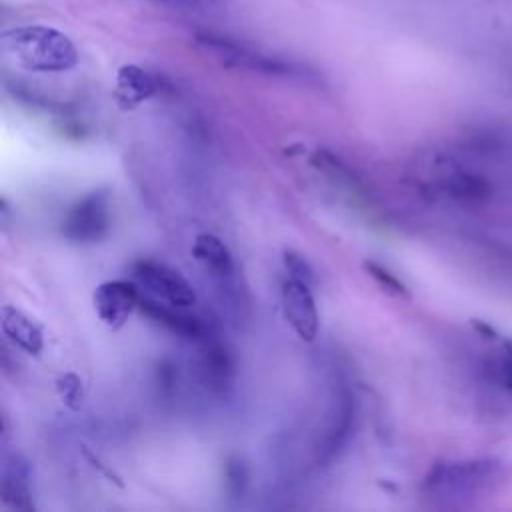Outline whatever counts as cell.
Masks as SVG:
<instances>
[{
  "label": "cell",
  "mask_w": 512,
  "mask_h": 512,
  "mask_svg": "<svg viewBox=\"0 0 512 512\" xmlns=\"http://www.w3.org/2000/svg\"><path fill=\"white\" fill-rule=\"evenodd\" d=\"M132 276L138 282V286L146 288V292L158 300H164L180 308L196 304V292L192 284L182 274H178V270L162 262L142 258L134 262Z\"/></svg>",
  "instance_id": "6"
},
{
  "label": "cell",
  "mask_w": 512,
  "mask_h": 512,
  "mask_svg": "<svg viewBox=\"0 0 512 512\" xmlns=\"http://www.w3.org/2000/svg\"><path fill=\"white\" fill-rule=\"evenodd\" d=\"M138 310L148 316L154 324L166 328L168 332L192 340V342H204L206 338L214 336L210 324H206L202 318L188 314L186 308L172 306V304H162L158 298L150 294H142L138 302Z\"/></svg>",
  "instance_id": "8"
},
{
  "label": "cell",
  "mask_w": 512,
  "mask_h": 512,
  "mask_svg": "<svg viewBox=\"0 0 512 512\" xmlns=\"http://www.w3.org/2000/svg\"><path fill=\"white\" fill-rule=\"evenodd\" d=\"M30 464L20 454L4 456L2 476H0V496L2 502L16 510H34L32 490H30Z\"/></svg>",
  "instance_id": "12"
},
{
  "label": "cell",
  "mask_w": 512,
  "mask_h": 512,
  "mask_svg": "<svg viewBox=\"0 0 512 512\" xmlns=\"http://www.w3.org/2000/svg\"><path fill=\"white\" fill-rule=\"evenodd\" d=\"M140 296L142 294L138 290V284L130 280H106L94 290L92 302L98 318L110 330H118L138 308Z\"/></svg>",
  "instance_id": "9"
},
{
  "label": "cell",
  "mask_w": 512,
  "mask_h": 512,
  "mask_svg": "<svg viewBox=\"0 0 512 512\" xmlns=\"http://www.w3.org/2000/svg\"><path fill=\"white\" fill-rule=\"evenodd\" d=\"M0 326L4 336L22 352L38 356L44 348L42 328L20 308L4 304L0 310Z\"/></svg>",
  "instance_id": "13"
},
{
  "label": "cell",
  "mask_w": 512,
  "mask_h": 512,
  "mask_svg": "<svg viewBox=\"0 0 512 512\" xmlns=\"http://www.w3.org/2000/svg\"><path fill=\"white\" fill-rule=\"evenodd\" d=\"M200 374L212 392H224L232 382L234 360L228 348L214 336L200 342Z\"/></svg>",
  "instance_id": "14"
},
{
  "label": "cell",
  "mask_w": 512,
  "mask_h": 512,
  "mask_svg": "<svg viewBox=\"0 0 512 512\" xmlns=\"http://www.w3.org/2000/svg\"><path fill=\"white\" fill-rule=\"evenodd\" d=\"M248 488V468L240 456H228L224 460V490L232 502H240Z\"/></svg>",
  "instance_id": "16"
},
{
  "label": "cell",
  "mask_w": 512,
  "mask_h": 512,
  "mask_svg": "<svg viewBox=\"0 0 512 512\" xmlns=\"http://www.w3.org/2000/svg\"><path fill=\"white\" fill-rule=\"evenodd\" d=\"M162 90V78L138 64H124L116 72L114 100L120 110H134Z\"/></svg>",
  "instance_id": "11"
},
{
  "label": "cell",
  "mask_w": 512,
  "mask_h": 512,
  "mask_svg": "<svg viewBox=\"0 0 512 512\" xmlns=\"http://www.w3.org/2000/svg\"><path fill=\"white\" fill-rule=\"evenodd\" d=\"M478 160H462L450 152H428L414 170V182L430 200L464 210H484L500 200L502 184Z\"/></svg>",
  "instance_id": "1"
},
{
  "label": "cell",
  "mask_w": 512,
  "mask_h": 512,
  "mask_svg": "<svg viewBox=\"0 0 512 512\" xmlns=\"http://www.w3.org/2000/svg\"><path fill=\"white\" fill-rule=\"evenodd\" d=\"M0 46L20 68L30 72H68L80 56L68 34L46 24H22L0 34Z\"/></svg>",
  "instance_id": "2"
},
{
  "label": "cell",
  "mask_w": 512,
  "mask_h": 512,
  "mask_svg": "<svg viewBox=\"0 0 512 512\" xmlns=\"http://www.w3.org/2000/svg\"><path fill=\"white\" fill-rule=\"evenodd\" d=\"M110 230V194L92 190L74 202L60 222V234L72 244H94Z\"/></svg>",
  "instance_id": "5"
},
{
  "label": "cell",
  "mask_w": 512,
  "mask_h": 512,
  "mask_svg": "<svg viewBox=\"0 0 512 512\" xmlns=\"http://www.w3.org/2000/svg\"><path fill=\"white\" fill-rule=\"evenodd\" d=\"M194 42L202 50L214 54V58H218L224 66H230V68L250 70V72H258V74H266V76H282V78H306L308 76V72L302 66L294 64L290 60H284L280 56L260 52L258 48L244 44L230 36H222L216 32H196Z\"/></svg>",
  "instance_id": "4"
},
{
  "label": "cell",
  "mask_w": 512,
  "mask_h": 512,
  "mask_svg": "<svg viewBox=\"0 0 512 512\" xmlns=\"http://www.w3.org/2000/svg\"><path fill=\"white\" fill-rule=\"evenodd\" d=\"M362 268H364L366 274H368L382 290H386L388 294L398 296V298H408V296H410L406 284H404L398 276H394L388 268H384L382 264H378V262H374V260H364V262H362Z\"/></svg>",
  "instance_id": "18"
},
{
  "label": "cell",
  "mask_w": 512,
  "mask_h": 512,
  "mask_svg": "<svg viewBox=\"0 0 512 512\" xmlns=\"http://www.w3.org/2000/svg\"><path fill=\"white\" fill-rule=\"evenodd\" d=\"M192 256L204 266V270L212 276V280L228 300L238 298L234 258L228 246L216 234H210V232L198 234L192 244Z\"/></svg>",
  "instance_id": "7"
},
{
  "label": "cell",
  "mask_w": 512,
  "mask_h": 512,
  "mask_svg": "<svg viewBox=\"0 0 512 512\" xmlns=\"http://www.w3.org/2000/svg\"><path fill=\"white\" fill-rule=\"evenodd\" d=\"M156 2H164L170 6H184V8H202V6H210L214 0H156Z\"/></svg>",
  "instance_id": "21"
},
{
  "label": "cell",
  "mask_w": 512,
  "mask_h": 512,
  "mask_svg": "<svg viewBox=\"0 0 512 512\" xmlns=\"http://www.w3.org/2000/svg\"><path fill=\"white\" fill-rule=\"evenodd\" d=\"M86 458H88V460H90V462H92V466H94V468H98V470H100V472H102V474H106V476H108V480H110V482H114V484H118V486H122V482H120V476H116V474H114V472H112V470H108V468H106V466H104V464H102V462H98V460H96V458H94V456H92V454H90V452H86Z\"/></svg>",
  "instance_id": "22"
},
{
  "label": "cell",
  "mask_w": 512,
  "mask_h": 512,
  "mask_svg": "<svg viewBox=\"0 0 512 512\" xmlns=\"http://www.w3.org/2000/svg\"><path fill=\"white\" fill-rule=\"evenodd\" d=\"M56 394L62 400V404L72 410L78 412L84 404V384L82 378L74 372H64L58 376L56 380Z\"/></svg>",
  "instance_id": "17"
},
{
  "label": "cell",
  "mask_w": 512,
  "mask_h": 512,
  "mask_svg": "<svg viewBox=\"0 0 512 512\" xmlns=\"http://www.w3.org/2000/svg\"><path fill=\"white\" fill-rule=\"evenodd\" d=\"M506 482V466L494 458L436 462L424 476L422 488L438 498H472L498 490Z\"/></svg>",
  "instance_id": "3"
},
{
  "label": "cell",
  "mask_w": 512,
  "mask_h": 512,
  "mask_svg": "<svg viewBox=\"0 0 512 512\" xmlns=\"http://www.w3.org/2000/svg\"><path fill=\"white\" fill-rule=\"evenodd\" d=\"M484 374L494 384H500V386H504L506 390L512 392V362L502 352H498L494 358H490L484 364Z\"/></svg>",
  "instance_id": "20"
},
{
  "label": "cell",
  "mask_w": 512,
  "mask_h": 512,
  "mask_svg": "<svg viewBox=\"0 0 512 512\" xmlns=\"http://www.w3.org/2000/svg\"><path fill=\"white\" fill-rule=\"evenodd\" d=\"M282 262H284V268H286L290 278H294V280H298V282H302L310 288L316 284V272H314L312 264L300 252H296L292 248H286L282 252Z\"/></svg>",
  "instance_id": "19"
},
{
  "label": "cell",
  "mask_w": 512,
  "mask_h": 512,
  "mask_svg": "<svg viewBox=\"0 0 512 512\" xmlns=\"http://www.w3.org/2000/svg\"><path fill=\"white\" fill-rule=\"evenodd\" d=\"M352 422H354L352 396L342 394L334 408V414L326 428V434L322 436V440L318 444V462H322V464L330 462L338 454V450L346 444V440L352 432Z\"/></svg>",
  "instance_id": "15"
},
{
  "label": "cell",
  "mask_w": 512,
  "mask_h": 512,
  "mask_svg": "<svg viewBox=\"0 0 512 512\" xmlns=\"http://www.w3.org/2000/svg\"><path fill=\"white\" fill-rule=\"evenodd\" d=\"M280 296H282L284 316L294 328V332L298 334V338L304 342H312L318 336V324H320L312 288L288 276L282 282Z\"/></svg>",
  "instance_id": "10"
}]
</instances>
